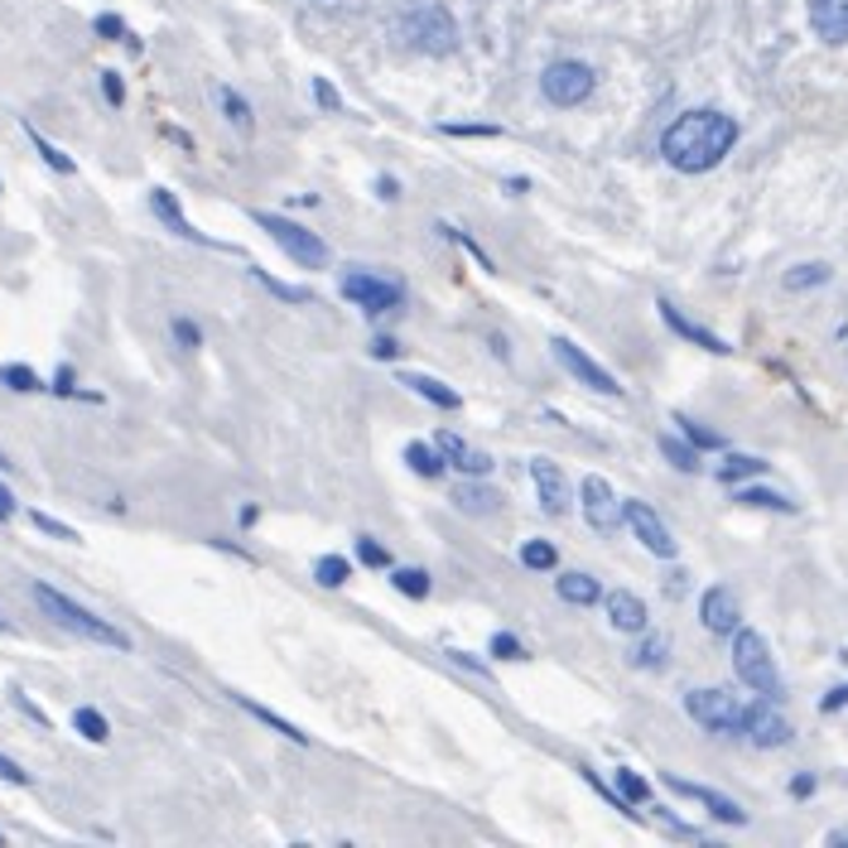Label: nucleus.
<instances>
[{
  "instance_id": "obj_1",
  "label": "nucleus",
  "mask_w": 848,
  "mask_h": 848,
  "mask_svg": "<svg viewBox=\"0 0 848 848\" xmlns=\"http://www.w3.org/2000/svg\"><path fill=\"white\" fill-rule=\"evenodd\" d=\"M733 145H738V121L724 111H684L680 121L666 126V135H660V155H666V165L680 174L714 169Z\"/></svg>"
},
{
  "instance_id": "obj_2",
  "label": "nucleus",
  "mask_w": 848,
  "mask_h": 848,
  "mask_svg": "<svg viewBox=\"0 0 848 848\" xmlns=\"http://www.w3.org/2000/svg\"><path fill=\"white\" fill-rule=\"evenodd\" d=\"M34 602H39L49 618L63 626V632H73V636H87V642H97V646H116V650H131V636L121 632V626H111V622H101L97 612H87L83 602H73L68 594H58V588L49 584H34Z\"/></svg>"
},
{
  "instance_id": "obj_3",
  "label": "nucleus",
  "mask_w": 848,
  "mask_h": 848,
  "mask_svg": "<svg viewBox=\"0 0 848 848\" xmlns=\"http://www.w3.org/2000/svg\"><path fill=\"white\" fill-rule=\"evenodd\" d=\"M401 39L410 44L415 53H453L458 49V25H453V15L444 5H410L401 15Z\"/></svg>"
},
{
  "instance_id": "obj_4",
  "label": "nucleus",
  "mask_w": 848,
  "mask_h": 848,
  "mask_svg": "<svg viewBox=\"0 0 848 848\" xmlns=\"http://www.w3.org/2000/svg\"><path fill=\"white\" fill-rule=\"evenodd\" d=\"M733 670L752 694H762V700H781V676H776V666H772V650H766V642L757 632H748V626H738L733 632Z\"/></svg>"
},
{
  "instance_id": "obj_5",
  "label": "nucleus",
  "mask_w": 848,
  "mask_h": 848,
  "mask_svg": "<svg viewBox=\"0 0 848 848\" xmlns=\"http://www.w3.org/2000/svg\"><path fill=\"white\" fill-rule=\"evenodd\" d=\"M255 223H261L265 231H271V241L280 247L289 261H299L304 271H323L329 265V241L319 237V231H309V227H299V223H289V217H275V213H255Z\"/></svg>"
},
{
  "instance_id": "obj_6",
  "label": "nucleus",
  "mask_w": 848,
  "mask_h": 848,
  "mask_svg": "<svg viewBox=\"0 0 848 848\" xmlns=\"http://www.w3.org/2000/svg\"><path fill=\"white\" fill-rule=\"evenodd\" d=\"M684 708H690V718L694 724H704L708 733H738L742 738L752 704H738L728 690H690L684 694Z\"/></svg>"
},
{
  "instance_id": "obj_7",
  "label": "nucleus",
  "mask_w": 848,
  "mask_h": 848,
  "mask_svg": "<svg viewBox=\"0 0 848 848\" xmlns=\"http://www.w3.org/2000/svg\"><path fill=\"white\" fill-rule=\"evenodd\" d=\"M594 68L588 63H574V58H560V63H550L540 73V92L554 101V107H578V101H588V92H594Z\"/></svg>"
},
{
  "instance_id": "obj_8",
  "label": "nucleus",
  "mask_w": 848,
  "mask_h": 848,
  "mask_svg": "<svg viewBox=\"0 0 848 848\" xmlns=\"http://www.w3.org/2000/svg\"><path fill=\"white\" fill-rule=\"evenodd\" d=\"M343 295L353 299V304L362 309L367 319H381V313H396V309L405 304V289H401V285L381 280V275H367V271L343 275Z\"/></svg>"
},
{
  "instance_id": "obj_9",
  "label": "nucleus",
  "mask_w": 848,
  "mask_h": 848,
  "mask_svg": "<svg viewBox=\"0 0 848 848\" xmlns=\"http://www.w3.org/2000/svg\"><path fill=\"white\" fill-rule=\"evenodd\" d=\"M622 521L632 526V536L642 540L650 554H660V560H676V540H670L666 521H660L646 502H632V497H626V502H622Z\"/></svg>"
},
{
  "instance_id": "obj_10",
  "label": "nucleus",
  "mask_w": 848,
  "mask_h": 848,
  "mask_svg": "<svg viewBox=\"0 0 848 848\" xmlns=\"http://www.w3.org/2000/svg\"><path fill=\"white\" fill-rule=\"evenodd\" d=\"M578 497H584V516H588V526L594 530H618L622 526V497L612 492L608 478H584Z\"/></svg>"
},
{
  "instance_id": "obj_11",
  "label": "nucleus",
  "mask_w": 848,
  "mask_h": 848,
  "mask_svg": "<svg viewBox=\"0 0 848 848\" xmlns=\"http://www.w3.org/2000/svg\"><path fill=\"white\" fill-rule=\"evenodd\" d=\"M700 618H704V626L714 636H733L738 626H742V602H738V594L733 588H708V594L700 598Z\"/></svg>"
},
{
  "instance_id": "obj_12",
  "label": "nucleus",
  "mask_w": 848,
  "mask_h": 848,
  "mask_svg": "<svg viewBox=\"0 0 848 848\" xmlns=\"http://www.w3.org/2000/svg\"><path fill=\"white\" fill-rule=\"evenodd\" d=\"M554 347V357H560V362L569 367V371H574V377L578 381H584V386H594V391H602V396H618V381H612V371L608 367H598L594 362V357H584V353H578V347L574 343H569V338H554L550 343Z\"/></svg>"
},
{
  "instance_id": "obj_13",
  "label": "nucleus",
  "mask_w": 848,
  "mask_h": 848,
  "mask_svg": "<svg viewBox=\"0 0 848 848\" xmlns=\"http://www.w3.org/2000/svg\"><path fill=\"white\" fill-rule=\"evenodd\" d=\"M742 738L757 742V748H781V742H791V724L776 714L772 700H762V704L748 708V728H742Z\"/></svg>"
},
{
  "instance_id": "obj_14",
  "label": "nucleus",
  "mask_w": 848,
  "mask_h": 848,
  "mask_svg": "<svg viewBox=\"0 0 848 848\" xmlns=\"http://www.w3.org/2000/svg\"><path fill=\"white\" fill-rule=\"evenodd\" d=\"M530 478H536V487H540V506L550 511V516H564L569 511V478L560 468H554L550 458H536L530 463Z\"/></svg>"
},
{
  "instance_id": "obj_15",
  "label": "nucleus",
  "mask_w": 848,
  "mask_h": 848,
  "mask_svg": "<svg viewBox=\"0 0 848 848\" xmlns=\"http://www.w3.org/2000/svg\"><path fill=\"white\" fill-rule=\"evenodd\" d=\"M810 29L824 44H848V0H810Z\"/></svg>"
},
{
  "instance_id": "obj_16",
  "label": "nucleus",
  "mask_w": 848,
  "mask_h": 848,
  "mask_svg": "<svg viewBox=\"0 0 848 848\" xmlns=\"http://www.w3.org/2000/svg\"><path fill=\"white\" fill-rule=\"evenodd\" d=\"M666 786L676 796H690V800H700V805L708 810L714 820H724V824H742L748 815H742V805H733L728 796H718V791H708V786H694V781H680V776H666Z\"/></svg>"
},
{
  "instance_id": "obj_17",
  "label": "nucleus",
  "mask_w": 848,
  "mask_h": 848,
  "mask_svg": "<svg viewBox=\"0 0 848 848\" xmlns=\"http://www.w3.org/2000/svg\"><path fill=\"white\" fill-rule=\"evenodd\" d=\"M602 608H608V622L618 626V632H632V636L646 632V602L636 594H626V588H612V594L602 598Z\"/></svg>"
},
{
  "instance_id": "obj_18",
  "label": "nucleus",
  "mask_w": 848,
  "mask_h": 848,
  "mask_svg": "<svg viewBox=\"0 0 848 848\" xmlns=\"http://www.w3.org/2000/svg\"><path fill=\"white\" fill-rule=\"evenodd\" d=\"M434 449L444 453V458H449L458 473H468V478H482V473L492 468V458H487V453H478V449H468L458 434H453V429H439V434H434Z\"/></svg>"
},
{
  "instance_id": "obj_19",
  "label": "nucleus",
  "mask_w": 848,
  "mask_h": 848,
  "mask_svg": "<svg viewBox=\"0 0 848 848\" xmlns=\"http://www.w3.org/2000/svg\"><path fill=\"white\" fill-rule=\"evenodd\" d=\"M656 309H660V319H666L670 329L680 333V338H690L694 347H704V353H718V357H724V353H733V347H728L724 338H718V333H708V329H700V323H690V319H684V313H680L676 304H670V299H660Z\"/></svg>"
},
{
  "instance_id": "obj_20",
  "label": "nucleus",
  "mask_w": 848,
  "mask_h": 848,
  "mask_svg": "<svg viewBox=\"0 0 848 848\" xmlns=\"http://www.w3.org/2000/svg\"><path fill=\"white\" fill-rule=\"evenodd\" d=\"M150 207H155V217L174 231V237H183V241H207L203 231H193V223L183 217V207H179V199H174L169 189H155V193H150Z\"/></svg>"
},
{
  "instance_id": "obj_21",
  "label": "nucleus",
  "mask_w": 848,
  "mask_h": 848,
  "mask_svg": "<svg viewBox=\"0 0 848 848\" xmlns=\"http://www.w3.org/2000/svg\"><path fill=\"white\" fill-rule=\"evenodd\" d=\"M453 506L468 511V516H492V511L502 506V497H497L487 482H458L453 487Z\"/></svg>"
},
{
  "instance_id": "obj_22",
  "label": "nucleus",
  "mask_w": 848,
  "mask_h": 848,
  "mask_svg": "<svg viewBox=\"0 0 848 848\" xmlns=\"http://www.w3.org/2000/svg\"><path fill=\"white\" fill-rule=\"evenodd\" d=\"M554 594H560L564 602H574V608H594V602L602 598V588H598V578L594 574H560L554 578Z\"/></svg>"
},
{
  "instance_id": "obj_23",
  "label": "nucleus",
  "mask_w": 848,
  "mask_h": 848,
  "mask_svg": "<svg viewBox=\"0 0 848 848\" xmlns=\"http://www.w3.org/2000/svg\"><path fill=\"white\" fill-rule=\"evenodd\" d=\"M401 386H410L415 396L434 401L439 410H458V405H463V396H458V391H449L444 381H434V377H420V371H405V377H401Z\"/></svg>"
},
{
  "instance_id": "obj_24",
  "label": "nucleus",
  "mask_w": 848,
  "mask_h": 848,
  "mask_svg": "<svg viewBox=\"0 0 848 848\" xmlns=\"http://www.w3.org/2000/svg\"><path fill=\"white\" fill-rule=\"evenodd\" d=\"M405 463H410L420 478H444V468H449V458L434 444H410L405 449Z\"/></svg>"
},
{
  "instance_id": "obj_25",
  "label": "nucleus",
  "mask_w": 848,
  "mask_h": 848,
  "mask_svg": "<svg viewBox=\"0 0 848 848\" xmlns=\"http://www.w3.org/2000/svg\"><path fill=\"white\" fill-rule=\"evenodd\" d=\"M231 700H237L241 708H247V714H255V718H261V724H265V728H275V733H285L289 742H309V733H299V728H295V724H285V718H280V714H271V708H265V704H255V700H247V694H231Z\"/></svg>"
},
{
  "instance_id": "obj_26",
  "label": "nucleus",
  "mask_w": 848,
  "mask_h": 848,
  "mask_svg": "<svg viewBox=\"0 0 848 848\" xmlns=\"http://www.w3.org/2000/svg\"><path fill=\"white\" fill-rule=\"evenodd\" d=\"M766 473V463L762 458H748V453H733V458L718 468V478L724 482H748V478H762Z\"/></svg>"
},
{
  "instance_id": "obj_27",
  "label": "nucleus",
  "mask_w": 848,
  "mask_h": 848,
  "mask_svg": "<svg viewBox=\"0 0 848 848\" xmlns=\"http://www.w3.org/2000/svg\"><path fill=\"white\" fill-rule=\"evenodd\" d=\"M347 574H353V564H347L343 554H323V560L313 564V578H319L323 588H343V584H347Z\"/></svg>"
},
{
  "instance_id": "obj_28",
  "label": "nucleus",
  "mask_w": 848,
  "mask_h": 848,
  "mask_svg": "<svg viewBox=\"0 0 848 848\" xmlns=\"http://www.w3.org/2000/svg\"><path fill=\"white\" fill-rule=\"evenodd\" d=\"M521 564H526V569H540V574H550V569L560 564V554H554L550 540H526V545H521Z\"/></svg>"
},
{
  "instance_id": "obj_29",
  "label": "nucleus",
  "mask_w": 848,
  "mask_h": 848,
  "mask_svg": "<svg viewBox=\"0 0 848 848\" xmlns=\"http://www.w3.org/2000/svg\"><path fill=\"white\" fill-rule=\"evenodd\" d=\"M0 386H10V391H20V396H29V391H44V381L34 377L29 367L5 362V367H0Z\"/></svg>"
},
{
  "instance_id": "obj_30",
  "label": "nucleus",
  "mask_w": 848,
  "mask_h": 848,
  "mask_svg": "<svg viewBox=\"0 0 848 848\" xmlns=\"http://www.w3.org/2000/svg\"><path fill=\"white\" fill-rule=\"evenodd\" d=\"M660 453H666V463H676L680 473H700V453H694L690 444H680V439L660 434Z\"/></svg>"
},
{
  "instance_id": "obj_31",
  "label": "nucleus",
  "mask_w": 848,
  "mask_h": 848,
  "mask_svg": "<svg viewBox=\"0 0 848 848\" xmlns=\"http://www.w3.org/2000/svg\"><path fill=\"white\" fill-rule=\"evenodd\" d=\"M25 135L34 141V150H39V159H44V165H49V169H58V174H73V169H77L73 159H68V155H63V150H58V145H49V141H44V135L34 131V126H25Z\"/></svg>"
},
{
  "instance_id": "obj_32",
  "label": "nucleus",
  "mask_w": 848,
  "mask_h": 848,
  "mask_svg": "<svg viewBox=\"0 0 848 848\" xmlns=\"http://www.w3.org/2000/svg\"><path fill=\"white\" fill-rule=\"evenodd\" d=\"M738 502L742 506H762V511H796V502H786L781 492H766V487H742Z\"/></svg>"
},
{
  "instance_id": "obj_33",
  "label": "nucleus",
  "mask_w": 848,
  "mask_h": 848,
  "mask_svg": "<svg viewBox=\"0 0 848 848\" xmlns=\"http://www.w3.org/2000/svg\"><path fill=\"white\" fill-rule=\"evenodd\" d=\"M391 584H396L405 598H429V574H425V569H391Z\"/></svg>"
},
{
  "instance_id": "obj_34",
  "label": "nucleus",
  "mask_w": 848,
  "mask_h": 848,
  "mask_svg": "<svg viewBox=\"0 0 848 848\" xmlns=\"http://www.w3.org/2000/svg\"><path fill=\"white\" fill-rule=\"evenodd\" d=\"M73 728H77V733H83L87 742H107V738H111L107 718H101L97 708H77V714H73Z\"/></svg>"
},
{
  "instance_id": "obj_35",
  "label": "nucleus",
  "mask_w": 848,
  "mask_h": 848,
  "mask_svg": "<svg viewBox=\"0 0 848 848\" xmlns=\"http://www.w3.org/2000/svg\"><path fill=\"white\" fill-rule=\"evenodd\" d=\"M666 656H670V642H666V636H646V642L642 646H636V666H642V670H660V666H666Z\"/></svg>"
},
{
  "instance_id": "obj_36",
  "label": "nucleus",
  "mask_w": 848,
  "mask_h": 848,
  "mask_svg": "<svg viewBox=\"0 0 848 848\" xmlns=\"http://www.w3.org/2000/svg\"><path fill=\"white\" fill-rule=\"evenodd\" d=\"M829 280V265H820V261H810V265H796L791 275H786V289H815Z\"/></svg>"
},
{
  "instance_id": "obj_37",
  "label": "nucleus",
  "mask_w": 848,
  "mask_h": 848,
  "mask_svg": "<svg viewBox=\"0 0 848 848\" xmlns=\"http://www.w3.org/2000/svg\"><path fill=\"white\" fill-rule=\"evenodd\" d=\"M618 796L626 800V805H642V800H650V786L636 772H626V766H622V772H618Z\"/></svg>"
},
{
  "instance_id": "obj_38",
  "label": "nucleus",
  "mask_w": 848,
  "mask_h": 848,
  "mask_svg": "<svg viewBox=\"0 0 848 848\" xmlns=\"http://www.w3.org/2000/svg\"><path fill=\"white\" fill-rule=\"evenodd\" d=\"M223 111H227V121H231V126H241V131H251V107H247V97H241V92L223 87Z\"/></svg>"
},
{
  "instance_id": "obj_39",
  "label": "nucleus",
  "mask_w": 848,
  "mask_h": 848,
  "mask_svg": "<svg viewBox=\"0 0 848 848\" xmlns=\"http://www.w3.org/2000/svg\"><path fill=\"white\" fill-rule=\"evenodd\" d=\"M169 333H174V343H179L183 353H199V347H203V333H199V323H193V319H174Z\"/></svg>"
},
{
  "instance_id": "obj_40",
  "label": "nucleus",
  "mask_w": 848,
  "mask_h": 848,
  "mask_svg": "<svg viewBox=\"0 0 848 848\" xmlns=\"http://www.w3.org/2000/svg\"><path fill=\"white\" fill-rule=\"evenodd\" d=\"M29 521L44 530V536H53V540H77V530H73V526H63V521H53L49 511H29Z\"/></svg>"
},
{
  "instance_id": "obj_41",
  "label": "nucleus",
  "mask_w": 848,
  "mask_h": 848,
  "mask_svg": "<svg viewBox=\"0 0 848 848\" xmlns=\"http://www.w3.org/2000/svg\"><path fill=\"white\" fill-rule=\"evenodd\" d=\"M97 34H101V39H126L131 49H141V44L131 39V29H126V20H121V15H97Z\"/></svg>"
},
{
  "instance_id": "obj_42",
  "label": "nucleus",
  "mask_w": 848,
  "mask_h": 848,
  "mask_svg": "<svg viewBox=\"0 0 848 848\" xmlns=\"http://www.w3.org/2000/svg\"><path fill=\"white\" fill-rule=\"evenodd\" d=\"M357 560L371 564V569H386V564H391V554L381 550V545L371 540V536H357Z\"/></svg>"
},
{
  "instance_id": "obj_43",
  "label": "nucleus",
  "mask_w": 848,
  "mask_h": 848,
  "mask_svg": "<svg viewBox=\"0 0 848 848\" xmlns=\"http://www.w3.org/2000/svg\"><path fill=\"white\" fill-rule=\"evenodd\" d=\"M255 280H261L265 289H271V295H280V299H285V304H304V299H309V289H295V285H280V280H271V275H265V271H255Z\"/></svg>"
},
{
  "instance_id": "obj_44",
  "label": "nucleus",
  "mask_w": 848,
  "mask_h": 848,
  "mask_svg": "<svg viewBox=\"0 0 848 848\" xmlns=\"http://www.w3.org/2000/svg\"><path fill=\"white\" fill-rule=\"evenodd\" d=\"M313 101H319L323 111H343V97H338V87H333L329 77H313Z\"/></svg>"
},
{
  "instance_id": "obj_45",
  "label": "nucleus",
  "mask_w": 848,
  "mask_h": 848,
  "mask_svg": "<svg viewBox=\"0 0 848 848\" xmlns=\"http://www.w3.org/2000/svg\"><path fill=\"white\" fill-rule=\"evenodd\" d=\"M680 429H684V434H690V444H700V449H724V439H718V434H708V429L704 425H694V420H684V415H680V420H676Z\"/></svg>"
},
{
  "instance_id": "obj_46",
  "label": "nucleus",
  "mask_w": 848,
  "mask_h": 848,
  "mask_svg": "<svg viewBox=\"0 0 848 848\" xmlns=\"http://www.w3.org/2000/svg\"><path fill=\"white\" fill-rule=\"evenodd\" d=\"M492 656H497V660H521V642H516L511 632H497V636H492Z\"/></svg>"
},
{
  "instance_id": "obj_47",
  "label": "nucleus",
  "mask_w": 848,
  "mask_h": 848,
  "mask_svg": "<svg viewBox=\"0 0 848 848\" xmlns=\"http://www.w3.org/2000/svg\"><path fill=\"white\" fill-rule=\"evenodd\" d=\"M101 97H107L111 107H121V101H126V83H121V73H101Z\"/></svg>"
},
{
  "instance_id": "obj_48",
  "label": "nucleus",
  "mask_w": 848,
  "mask_h": 848,
  "mask_svg": "<svg viewBox=\"0 0 848 848\" xmlns=\"http://www.w3.org/2000/svg\"><path fill=\"white\" fill-rule=\"evenodd\" d=\"M371 357H377V362H396V357H401V343H396V338H371Z\"/></svg>"
},
{
  "instance_id": "obj_49",
  "label": "nucleus",
  "mask_w": 848,
  "mask_h": 848,
  "mask_svg": "<svg viewBox=\"0 0 848 848\" xmlns=\"http://www.w3.org/2000/svg\"><path fill=\"white\" fill-rule=\"evenodd\" d=\"M0 781H10V786H29V772H20L10 757H0Z\"/></svg>"
},
{
  "instance_id": "obj_50",
  "label": "nucleus",
  "mask_w": 848,
  "mask_h": 848,
  "mask_svg": "<svg viewBox=\"0 0 848 848\" xmlns=\"http://www.w3.org/2000/svg\"><path fill=\"white\" fill-rule=\"evenodd\" d=\"M53 391H58V396H77V386H73V367H58Z\"/></svg>"
},
{
  "instance_id": "obj_51",
  "label": "nucleus",
  "mask_w": 848,
  "mask_h": 848,
  "mask_svg": "<svg viewBox=\"0 0 848 848\" xmlns=\"http://www.w3.org/2000/svg\"><path fill=\"white\" fill-rule=\"evenodd\" d=\"M377 199L396 203V199H401V183H396V179H386V174H381V179H377Z\"/></svg>"
},
{
  "instance_id": "obj_52",
  "label": "nucleus",
  "mask_w": 848,
  "mask_h": 848,
  "mask_svg": "<svg viewBox=\"0 0 848 848\" xmlns=\"http://www.w3.org/2000/svg\"><path fill=\"white\" fill-rule=\"evenodd\" d=\"M449 656H453V660H458V666H468V670H473V676H482V680H492V670H487V666H482V660H473V656H463V650H449Z\"/></svg>"
},
{
  "instance_id": "obj_53",
  "label": "nucleus",
  "mask_w": 848,
  "mask_h": 848,
  "mask_svg": "<svg viewBox=\"0 0 848 848\" xmlns=\"http://www.w3.org/2000/svg\"><path fill=\"white\" fill-rule=\"evenodd\" d=\"M449 135H502L497 126H444Z\"/></svg>"
},
{
  "instance_id": "obj_54",
  "label": "nucleus",
  "mask_w": 848,
  "mask_h": 848,
  "mask_svg": "<svg viewBox=\"0 0 848 848\" xmlns=\"http://www.w3.org/2000/svg\"><path fill=\"white\" fill-rule=\"evenodd\" d=\"M844 704H848V684H844V690H834V694H824L820 708H824V714H834V708H844Z\"/></svg>"
},
{
  "instance_id": "obj_55",
  "label": "nucleus",
  "mask_w": 848,
  "mask_h": 848,
  "mask_svg": "<svg viewBox=\"0 0 848 848\" xmlns=\"http://www.w3.org/2000/svg\"><path fill=\"white\" fill-rule=\"evenodd\" d=\"M15 516V497H10V487H0V521Z\"/></svg>"
},
{
  "instance_id": "obj_56",
  "label": "nucleus",
  "mask_w": 848,
  "mask_h": 848,
  "mask_svg": "<svg viewBox=\"0 0 848 848\" xmlns=\"http://www.w3.org/2000/svg\"><path fill=\"white\" fill-rule=\"evenodd\" d=\"M791 791H796L800 800H805L810 791H815V776H796V781H791Z\"/></svg>"
},
{
  "instance_id": "obj_57",
  "label": "nucleus",
  "mask_w": 848,
  "mask_h": 848,
  "mask_svg": "<svg viewBox=\"0 0 848 848\" xmlns=\"http://www.w3.org/2000/svg\"><path fill=\"white\" fill-rule=\"evenodd\" d=\"M0 468H10V458H5V453H0Z\"/></svg>"
},
{
  "instance_id": "obj_58",
  "label": "nucleus",
  "mask_w": 848,
  "mask_h": 848,
  "mask_svg": "<svg viewBox=\"0 0 848 848\" xmlns=\"http://www.w3.org/2000/svg\"><path fill=\"white\" fill-rule=\"evenodd\" d=\"M0 844H5V839H0Z\"/></svg>"
}]
</instances>
